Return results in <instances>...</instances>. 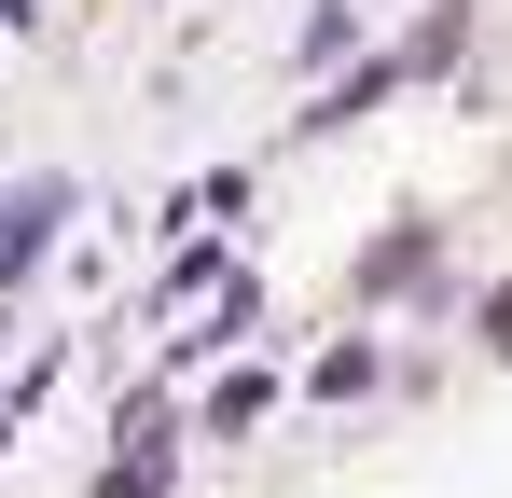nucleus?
<instances>
[{
	"label": "nucleus",
	"instance_id": "obj_1",
	"mask_svg": "<svg viewBox=\"0 0 512 498\" xmlns=\"http://www.w3.org/2000/svg\"><path fill=\"white\" fill-rule=\"evenodd\" d=\"M167 471H180V443H167V402L139 388V402H125V457L97 471V498H167Z\"/></svg>",
	"mask_w": 512,
	"mask_h": 498
},
{
	"label": "nucleus",
	"instance_id": "obj_9",
	"mask_svg": "<svg viewBox=\"0 0 512 498\" xmlns=\"http://www.w3.org/2000/svg\"><path fill=\"white\" fill-rule=\"evenodd\" d=\"M0 457H14V388H0Z\"/></svg>",
	"mask_w": 512,
	"mask_h": 498
},
{
	"label": "nucleus",
	"instance_id": "obj_3",
	"mask_svg": "<svg viewBox=\"0 0 512 498\" xmlns=\"http://www.w3.org/2000/svg\"><path fill=\"white\" fill-rule=\"evenodd\" d=\"M360 291H443V236H429V222L374 236V249H360Z\"/></svg>",
	"mask_w": 512,
	"mask_h": 498
},
{
	"label": "nucleus",
	"instance_id": "obj_8",
	"mask_svg": "<svg viewBox=\"0 0 512 498\" xmlns=\"http://www.w3.org/2000/svg\"><path fill=\"white\" fill-rule=\"evenodd\" d=\"M263 402H277V374H222L208 388V429H263Z\"/></svg>",
	"mask_w": 512,
	"mask_h": 498
},
{
	"label": "nucleus",
	"instance_id": "obj_7",
	"mask_svg": "<svg viewBox=\"0 0 512 498\" xmlns=\"http://www.w3.org/2000/svg\"><path fill=\"white\" fill-rule=\"evenodd\" d=\"M263 319V305H250V291H222V305H208V319H194V332H180V360H222V346H236V332H250Z\"/></svg>",
	"mask_w": 512,
	"mask_h": 498
},
{
	"label": "nucleus",
	"instance_id": "obj_4",
	"mask_svg": "<svg viewBox=\"0 0 512 498\" xmlns=\"http://www.w3.org/2000/svg\"><path fill=\"white\" fill-rule=\"evenodd\" d=\"M374 97H402V56H360V70H346V83H319V111H291V125H305V139H333V125H360Z\"/></svg>",
	"mask_w": 512,
	"mask_h": 498
},
{
	"label": "nucleus",
	"instance_id": "obj_2",
	"mask_svg": "<svg viewBox=\"0 0 512 498\" xmlns=\"http://www.w3.org/2000/svg\"><path fill=\"white\" fill-rule=\"evenodd\" d=\"M56 222H70V180H28V194L0 208V277H28V263L56 249Z\"/></svg>",
	"mask_w": 512,
	"mask_h": 498
},
{
	"label": "nucleus",
	"instance_id": "obj_6",
	"mask_svg": "<svg viewBox=\"0 0 512 498\" xmlns=\"http://www.w3.org/2000/svg\"><path fill=\"white\" fill-rule=\"evenodd\" d=\"M305 388H319V402H360V388H374V332H346V346H319V374H305Z\"/></svg>",
	"mask_w": 512,
	"mask_h": 498
},
{
	"label": "nucleus",
	"instance_id": "obj_5",
	"mask_svg": "<svg viewBox=\"0 0 512 498\" xmlns=\"http://www.w3.org/2000/svg\"><path fill=\"white\" fill-rule=\"evenodd\" d=\"M457 42H471V0H429V14H416V42H402V83L457 70Z\"/></svg>",
	"mask_w": 512,
	"mask_h": 498
}]
</instances>
